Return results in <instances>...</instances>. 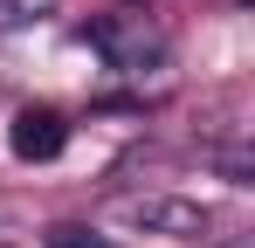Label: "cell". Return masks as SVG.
Listing matches in <instances>:
<instances>
[{"mask_svg": "<svg viewBox=\"0 0 255 248\" xmlns=\"http://www.w3.org/2000/svg\"><path fill=\"white\" fill-rule=\"evenodd\" d=\"M83 35H90V48H97L111 69H125V76L159 69V62H166V48H172L166 28H159L145 7H111V14H97V21H90Z\"/></svg>", "mask_w": 255, "mask_h": 248, "instance_id": "obj_1", "label": "cell"}, {"mask_svg": "<svg viewBox=\"0 0 255 248\" xmlns=\"http://www.w3.org/2000/svg\"><path fill=\"white\" fill-rule=\"evenodd\" d=\"M7 145H14V159L48 165V159H62L69 124H62V111H48V104H28V111H14V124H7Z\"/></svg>", "mask_w": 255, "mask_h": 248, "instance_id": "obj_2", "label": "cell"}, {"mask_svg": "<svg viewBox=\"0 0 255 248\" xmlns=\"http://www.w3.org/2000/svg\"><path fill=\"white\" fill-rule=\"evenodd\" d=\"M62 0H0V35H14V28H35V21H48Z\"/></svg>", "mask_w": 255, "mask_h": 248, "instance_id": "obj_3", "label": "cell"}, {"mask_svg": "<svg viewBox=\"0 0 255 248\" xmlns=\"http://www.w3.org/2000/svg\"><path fill=\"white\" fill-rule=\"evenodd\" d=\"M48 248H118V242H111V235H97V228H55Z\"/></svg>", "mask_w": 255, "mask_h": 248, "instance_id": "obj_4", "label": "cell"}]
</instances>
